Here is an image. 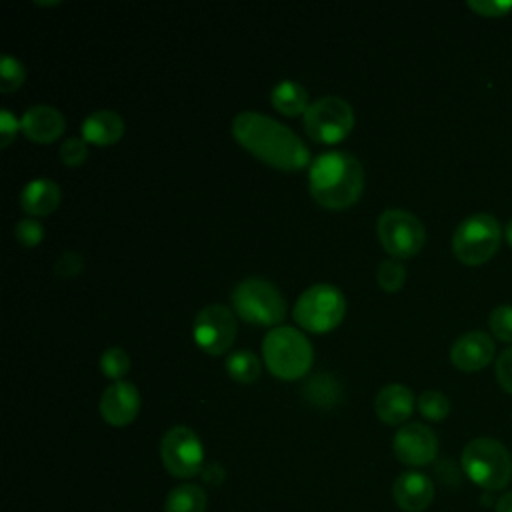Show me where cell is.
<instances>
[{
  "instance_id": "obj_1",
  "label": "cell",
  "mask_w": 512,
  "mask_h": 512,
  "mask_svg": "<svg viewBox=\"0 0 512 512\" xmlns=\"http://www.w3.org/2000/svg\"><path fill=\"white\" fill-rule=\"evenodd\" d=\"M232 134L236 142L264 164L296 172L310 162V152L304 142L278 120L246 110L232 120Z\"/></svg>"
},
{
  "instance_id": "obj_2",
  "label": "cell",
  "mask_w": 512,
  "mask_h": 512,
  "mask_svg": "<svg viewBox=\"0 0 512 512\" xmlns=\"http://www.w3.org/2000/svg\"><path fill=\"white\" fill-rule=\"evenodd\" d=\"M312 198L328 210H346L364 190V168L356 156L332 150L316 156L308 170Z\"/></svg>"
},
{
  "instance_id": "obj_3",
  "label": "cell",
  "mask_w": 512,
  "mask_h": 512,
  "mask_svg": "<svg viewBox=\"0 0 512 512\" xmlns=\"http://www.w3.org/2000/svg\"><path fill=\"white\" fill-rule=\"evenodd\" d=\"M264 364L280 380L302 378L314 360L310 340L292 326H276L262 340Z\"/></svg>"
},
{
  "instance_id": "obj_4",
  "label": "cell",
  "mask_w": 512,
  "mask_h": 512,
  "mask_svg": "<svg viewBox=\"0 0 512 512\" xmlns=\"http://www.w3.org/2000/svg\"><path fill=\"white\" fill-rule=\"evenodd\" d=\"M462 470L476 486L496 492L512 480V456L502 442L480 436L464 446Z\"/></svg>"
},
{
  "instance_id": "obj_5",
  "label": "cell",
  "mask_w": 512,
  "mask_h": 512,
  "mask_svg": "<svg viewBox=\"0 0 512 512\" xmlns=\"http://www.w3.org/2000/svg\"><path fill=\"white\" fill-rule=\"evenodd\" d=\"M502 226L492 214H472L464 218L452 236V252L466 266H480L494 258L502 244Z\"/></svg>"
},
{
  "instance_id": "obj_6",
  "label": "cell",
  "mask_w": 512,
  "mask_h": 512,
  "mask_svg": "<svg viewBox=\"0 0 512 512\" xmlns=\"http://www.w3.org/2000/svg\"><path fill=\"white\" fill-rule=\"evenodd\" d=\"M236 314L256 326H278L286 316V300L278 288L264 278H246L232 292Z\"/></svg>"
},
{
  "instance_id": "obj_7",
  "label": "cell",
  "mask_w": 512,
  "mask_h": 512,
  "mask_svg": "<svg viewBox=\"0 0 512 512\" xmlns=\"http://www.w3.org/2000/svg\"><path fill=\"white\" fill-rule=\"evenodd\" d=\"M344 314V294L336 286L324 282L306 288L292 308V318L296 320V324L316 334L334 330L344 320Z\"/></svg>"
},
{
  "instance_id": "obj_8",
  "label": "cell",
  "mask_w": 512,
  "mask_h": 512,
  "mask_svg": "<svg viewBox=\"0 0 512 512\" xmlns=\"http://www.w3.org/2000/svg\"><path fill=\"white\" fill-rule=\"evenodd\" d=\"M376 232L382 248L396 260L418 254L426 242L420 218L404 208H388L378 216Z\"/></svg>"
},
{
  "instance_id": "obj_9",
  "label": "cell",
  "mask_w": 512,
  "mask_h": 512,
  "mask_svg": "<svg viewBox=\"0 0 512 512\" xmlns=\"http://www.w3.org/2000/svg\"><path fill=\"white\" fill-rule=\"evenodd\" d=\"M306 134L320 144H336L354 128V110L340 96H324L314 100L304 114Z\"/></svg>"
},
{
  "instance_id": "obj_10",
  "label": "cell",
  "mask_w": 512,
  "mask_h": 512,
  "mask_svg": "<svg viewBox=\"0 0 512 512\" xmlns=\"http://www.w3.org/2000/svg\"><path fill=\"white\" fill-rule=\"evenodd\" d=\"M160 458L172 476L192 478L202 470L204 446L192 428L174 426L160 440Z\"/></svg>"
},
{
  "instance_id": "obj_11",
  "label": "cell",
  "mask_w": 512,
  "mask_h": 512,
  "mask_svg": "<svg viewBox=\"0 0 512 512\" xmlns=\"http://www.w3.org/2000/svg\"><path fill=\"white\" fill-rule=\"evenodd\" d=\"M192 336L204 352L220 356L234 344L236 318L226 306L208 304L196 314L192 324Z\"/></svg>"
},
{
  "instance_id": "obj_12",
  "label": "cell",
  "mask_w": 512,
  "mask_h": 512,
  "mask_svg": "<svg viewBox=\"0 0 512 512\" xmlns=\"http://www.w3.org/2000/svg\"><path fill=\"white\" fill-rule=\"evenodd\" d=\"M394 456L406 466H426L438 454V438L432 428L420 422L400 426L392 440Z\"/></svg>"
},
{
  "instance_id": "obj_13",
  "label": "cell",
  "mask_w": 512,
  "mask_h": 512,
  "mask_svg": "<svg viewBox=\"0 0 512 512\" xmlns=\"http://www.w3.org/2000/svg\"><path fill=\"white\" fill-rule=\"evenodd\" d=\"M140 392L132 382L110 384L100 398V414L110 426H128L140 412Z\"/></svg>"
},
{
  "instance_id": "obj_14",
  "label": "cell",
  "mask_w": 512,
  "mask_h": 512,
  "mask_svg": "<svg viewBox=\"0 0 512 512\" xmlns=\"http://www.w3.org/2000/svg\"><path fill=\"white\" fill-rule=\"evenodd\" d=\"M494 352V340L482 330H472L456 338L450 348V362L462 372H478L492 362Z\"/></svg>"
},
{
  "instance_id": "obj_15",
  "label": "cell",
  "mask_w": 512,
  "mask_h": 512,
  "mask_svg": "<svg viewBox=\"0 0 512 512\" xmlns=\"http://www.w3.org/2000/svg\"><path fill=\"white\" fill-rule=\"evenodd\" d=\"M64 128H66V118L58 108L48 104L30 106L20 118V130L24 132V136L38 144L54 142L56 138L62 136Z\"/></svg>"
},
{
  "instance_id": "obj_16",
  "label": "cell",
  "mask_w": 512,
  "mask_h": 512,
  "mask_svg": "<svg viewBox=\"0 0 512 512\" xmlns=\"http://www.w3.org/2000/svg\"><path fill=\"white\" fill-rule=\"evenodd\" d=\"M392 494L394 502L404 512H422L434 500V484L426 474L408 470L394 480Z\"/></svg>"
},
{
  "instance_id": "obj_17",
  "label": "cell",
  "mask_w": 512,
  "mask_h": 512,
  "mask_svg": "<svg viewBox=\"0 0 512 512\" xmlns=\"http://www.w3.org/2000/svg\"><path fill=\"white\" fill-rule=\"evenodd\" d=\"M414 404L416 398L412 394L410 388H406L404 384H386L374 400V410L376 416L390 426H398L404 424L412 412H414Z\"/></svg>"
},
{
  "instance_id": "obj_18",
  "label": "cell",
  "mask_w": 512,
  "mask_h": 512,
  "mask_svg": "<svg viewBox=\"0 0 512 512\" xmlns=\"http://www.w3.org/2000/svg\"><path fill=\"white\" fill-rule=\"evenodd\" d=\"M62 200V190L56 182L48 178L30 180L20 192V208L30 216H48L52 214Z\"/></svg>"
},
{
  "instance_id": "obj_19",
  "label": "cell",
  "mask_w": 512,
  "mask_h": 512,
  "mask_svg": "<svg viewBox=\"0 0 512 512\" xmlns=\"http://www.w3.org/2000/svg\"><path fill=\"white\" fill-rule=\"evenodd\" d=\"M124 134V120L114 110H94L82 122V138L96 146H112Z\"/></svg>"
},
{
  "instance_id": "obj_20",
  "label": "cell",
  "mask_w": 512,
  "mask_h": 512,
  "mask_svg": "<svg viewBox=\"0 0 512 512\" xmlns=\"http://www.w3.org/2000/svg\"><path fill=\"white\" fill-rule=\"evenodd\" d=\"M272 106L284 116L306 114L308 110V90L296 80H282L270 92Z\"/></svg>"
},
{
  "instance_id": "obj_21",
  "label": "cell",
  "mask_w": 512,
  "mask_h": 512,
  "mask_svg": "<svg viewBox=\"0 0 512 512\" xmlns=\"http://www.w3.org/2000/svg\"><path fill=\"white\" fill-rule=\"evenodd\" d=\"M206 492L192 482H184L170 490L164 502V512H206Z\"/></svg>"
},
{
  "instance_id": "obj_22",
  "label": "cell",
  "mask_w": 512,
  "mask_h": 512,
  "mask_svg": "<svg viewBox=\"0 0 512 512\" xmlns=\"http://www.w3.org/2000/svg\"><path fill=\"white\" fill-rule=\"evenodd\" d=\"M226 372L240 384H252L260 376V360L250 350H236L226 356Z\"/></svg>"
},
{
  "instance_id": "obj_23",
  "label": "cell",
  "mask_w": 512,
  "mask_h": 512,
  "mask_svg": "<svg viewBox=\"0 0 512 512\" xmlns=\"http://www.w3.org/2000/svg\"><path fill=\"white\" fill-rule=\"evenodd\" d=\"M304 394L316 406H332L340 398V386L328 374H320L308 382Z\"/></svg>"
},
{
  "instance_id": "obj_24",
  "label": "cell",
  "mask_w": 512,
  "mask_h": 512,
  "mask_svg": "<svg viewBox=\"0 0 512 512\" xmlns=\"http://www.w3.org/2000/svg\"><path fill=\"white\" fill-rule=\"evenodd\" d=\"M416 406H418L420 414L426 420H432V422L444 420L448 416V412H450V400L442 392H438V390H424L418 396Z\"/></svg>"
},
{
  "instance_id": "obj_25",
  "label": "cell",
  "mask_w": 512,
  "mask_h": 512,
  "mask_svg": "<svg viewBox=\"0 0 512 512\" xmlns=\"http://www.w3.org/2000/svg\"><path fill=\"white\" fill-rule=\"evenodd\" d=\"M376 280L384 292H398L406 282V268L396 258L382 260L376 270Z\"/></svg>"
},
{
  "instance_id": "obj_26",
  "label": "cell",
  "mask_w": 512,
  "mask_h": 512,
  "mask_svg": "<svg viewBox=\"0 0 512 512\" xmlns=\"http://www.w3.org/2000/svg\"><path fill=\"white\" fill-rule=\"evenodd\" d=\"M26 70L16 56L4 54L0 60V90L4 94L18 90L24 84Z\"/></svg>"
},
{
  "instance_id": "obj_27",
  "label": "cell",
  "mask_w": 512,
  "mask_h": 512,
  "mask_svg": "<svg viewBox=\"0 0 512 512\" xmlns=\"http://www.w3.org/2000/svg\"><path fill=\"white\" fill-rule=\"evenodd\" d=\"M100 368L104 376L114 378L116 382L130 370V356L120 346H110L100 356Z\"/></svg>"
},
{
  "instance_id": "obj_28",
  "label": "cell",
  "mask_w": 512,
  "mask_h": 512,
  "mask_svg": "<svg viewBox=\"0 0 512 512\" xmlns=\"http://www.w3.org/2000/svg\"><path fill=\"white\" fill-rule=\"evenodd\" d=\"M490 332L496 336L500 342L512 344V306L510 304H500L490 312L488 318Z\"/></svg>"
},
{
  "instance_id": "obj_29",
  "label": "cell",
  "mask_w": 512,
  "mask_h": 512,
  "mask_svg": "<svg viewBox=\"0 0 512 512\" xmlns=\"http://www.w3.org/2000/svg\"><path fill=\"white\" fill-rule=\"evenodd\" d=\"M14 236H16V240H18L22 246L34 248V246H38V244L42 242V238H44V226H42V222H38L36 218H24V220H20V222L16 224Z\"/></svg>"
},
{
  "instance_id": "obj_30",
  "label": "cell",
  "mask_w": 512,
  "mask_h": 512,
  "mask_svg": "<svg viewBox=\"0 0 512 512\" xmlns=\"http://www.w3.org/2000/svg\"><path fill=\"white\" fill-rule=\"evenodd\" d=\"M60 160L62 164L66 166H80L84 164V160L88 158V146H86V140L84 138H66L62 144H60Z\"/></svg>"
},
{
  "instance_id": "obj_31",
  "label": "cell",
  "mask_w": 512,
  "mask_h": 512,
  "mask_svg": "<svg viewBox=\"0 0 512 512\" xmlns=\"http://www.w3.org/2000/svg\"><path fill=\"white\" fill-rule=\"evenodd\" d=\"M84 270V260L78 252H62L54 264V274L60 278H74L78 274H82Z\"/></svg>"
},
{
  "instance_id": "obj_32",
  "label": "cell",
  "mask_w": 512,
  "mask_h": 512,
  "mask_svg": "<svg viewBox=\"0 0 512 512\" xmlns=\"http://www.w3.org/2000/svg\"><path fill=\"white\" fill-rule=\"evenodd\" d=\"M468 8L486 18H500L512 10V2L510 0H480V2L472 0L468 2Z\"/></svg>"
},
{
  "instance_id": "obj_33",
  "label": "cell",
  "mask_w": 512,
  "mask_h": 512,
  "mask_svg": "<svg viewBox=\"0 0 512 512\" xmlns=\"http://www.w3.org/2000/svg\"><path fill=\"white\" fill-rule=\"evenodd\" d=\"M496 380L500 388L512 396V346L506 348L496 360Z\"/></svg>"
},
{
  "instance_id": "obj_34",
  "label": "cell",
  "mask_w": 512,
  "mask_h": 512,
  "mask_svg": "<svg viewBox=\"0 0 512 512\" xmlns=\"http://www.w3.org/2000/svg\"><path fill=\"white\" fill-rule=\"evenodd\" d=\"M20 130V120L8 110L2 108L0 110V136H2V148H8L16 136V132Z\"/></svg>"
},
{
  "instance_id": "obj_35",
  "label": "cell",
  "mask_w": 512,
  "mask_h": 512,
  "mask_svg": "<svg viewBox=\"0 0 512 512\" xmlns=\"http://www.w3.org/2000/svg\"><path fill=\"white\" fill-rule=\"evenodd\" d=\"M494 512H512V490L504 492V494L498 498Z\"/></svg>"
},
{
  "instance_id": "obj_36",
  "label": "cell",
  "mask_w": 512,
  "mask_h": 512,
  "mask_svg": "<svg viewBox=\"0 0 512 512\" xmlns=\"http://www.w3.org/2000/svg\"><path fill=\"white\" fill-rule=\"evenodd\" d=\"M504 238L508 240V244L512 246V220L506 224V228H504Z\"/></svg>"
}]
</instances>
